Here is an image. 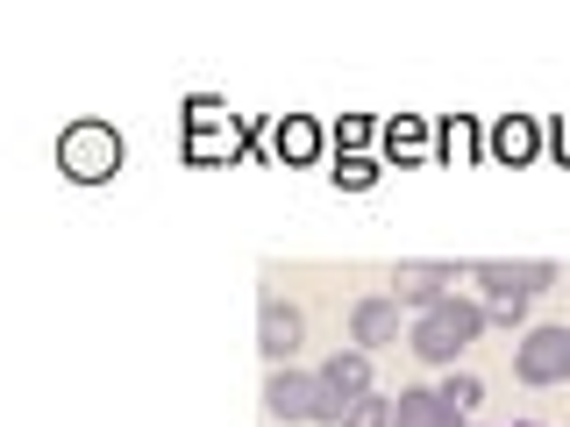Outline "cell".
Wrapping results in <instances>:
<instances>
[{
	"label": "cell",
	"instance_id": "6da1fadb",
	"mask_svg": "<svg viewBox=\"0 0 570 427\" xmlns=\"http://www.w3.org/2000/svg\"><path fill=\"white\" fill-rule=\"evenodd\" d=\"M485 328H492V314L478 307V299H456V292H450V299H435V307H428V314L414 320V335H406V342H414L421 364L450 370V364H456V356L471 349Z\"/></svg>",
	"mask_w": 570,
	"mask_h": 427
},
{
	"label": "cell",
	"instance_id": "7a4b0ae2",
	"mask_svg": "<svg viewBox=\"0 0 570 427\" xmlns=\"http://www.w3.org/2000/svg\"><path fill=\"white\" fill-rule=\"evenodd\" d=\"M58 171L71 186H107V178L121 171V136L107 129V121H71L58 136Z\"/></svg>",
	"mask_w": 570,
	"mask_h": 427
},
{
	"label": "cell",
	"instance_id": "3957f363",
	"mask_svg": "<svg viewBox=\"0 0 570 427\" xmlns=\"http://www.w3.org/2000/svg\"><path fill=\"white\" fill-rule=\"evenodd\" d=\"M264 414H278L285 427H299V420H328L335 427V414H328V391H321V378L314 370H272L264 378Z\"/></svg>",
	"mask_w": 570,
	"mask_h": 427
},
{
	"label": "cell",
	"instance_id": "277c9868",
	"mask_svg": "<svg viewBox=\"0 0 570 427\" xmlns=\"http://www.w3.org/2000/svg\"><path fill=\"white\" fill-rule=\"evenodd\" d=\"M513 378L521 385H570V328H528L513 349Z\"/></svg>",
	"mask_w": 570,
	"mask_h": 427
},
{
	"label": "cell",
	"instance_id": "5b68a950",
	"mask_svg": "<svg viewBox=\"0 0 570 427\" xmlns=\"http://www.w3.org/2000/svg\"><path fill=\"white\" fill-rule=\"evenodd\" d=\"M471 278H478V292H485L492 307H499V299H528V307H534V299L557 285V264H478Z\"/></svg>",
	"mask_w": 570,
	"mask_h": 427
},
{
	"label": "cell",
	"instance_id": "8992f818",
	"mask_svg": "<svg viewBox=\"0 0 570 427\" xmlns=\"http://www.w3.org/2000/svg\"><path fill=\"white\" fill-rule=\"evenodd\" d=\"M314 378H321V391H328V414H335V427H343L350 406H356V399H371V356H364V349H335L328 364L314 370Z\"/></svg>",
	"mask_w": 570,
	"mask_h": 427
},
{
	"label": "cell",
	"instance_id": "52a82bcc",
	"mask_svg": "<svg viewBox=\"0 0 570 427\" xmlns=\"http://www.w3.org/2000/svg\"><path fill=\"white\" fill-rule=\"evenodd\" d=\"M307 342V314L293 307V299H264L257 307V349L272 356V370H285V356Z\"/></svg>",
	"mask_w": 570,
	"mask_h": 427
},
{
	"label": "cell",
	"instance_id": "ba28073f",
	"mask_svg": "<svg viewBox=\"0 0 570 427\" xmlns=\"http://www.w3.org/2000/svg\"><path fill=\"white\" fill-rule=\"evenodd\" d=\"M400 299L392 292H371V299H356L350 307V335H356V349H385V342H400Z\"/></svg>",
	"mask_w": 570,
	"mask_h": 427
},
{
	"label": "cell",
	"instance_id": "9c48e42d",
	"mask_svg": "<svg viewBox=\"0 0 570 427\" xmlns=\"http://www.w3.org/2000/svg\"><path fill=\"white\" fill-rule=\"evenodd\" d=\"M450 285H456V271L450 264H400V271H392V299H400V307H435V299H450Z\"/></svg>",
	"mask_w": 570,
	"mask_h": 427
},
{
	"label": "cell",
	"instance_id": "30bf717a",
	"mask_svg": "<svg viewBox=\"0 0 570 427\" xmlns=\"http://www.w3.org/2000/svg\"><path fill=\"white\" fill-rule=\"evenodd\" d=\"M392 427H471L456 414V406H442L435 385H406L400 399H392Z\"/></svg>",
	"mask_w": 570,
	"mask_h": 427
},
{
	"label": "cell",
	"instance_id": "8fae6325",
	"mask_svg": "<svg viewBox=\"0 0 570 427\" xmlns=\"http://www.w3.org/2000/svg\"><path fill=\"white\" fill-rule=\"evenodd\" d=\"M435 391H442V406H456L463 420H471V414H478V399H485V385H478L471 370H450V378H442Z\"/></svg>",
	"mask_w": 570,
	"mask_h": 427
},
{
	"label": "cell",
	"instance_id": "7c38bea8",
	"mask_svg": "<svg viewBox=\"0 0 570 427\" xmlns=\"http://www.w3.org/2000/svg\"><path fill=\"white\" fill-rule=\"evenodd\" d=\"M343 427H392V399H379V391H371V399H356L350 414H343Z\"/></svg>",
	"mask_w": 570,
	"mask_h": 427
},
{
	"label": "cell",
	"instance_id": "4fadbf2b",
	"mask_svg": "<svg viewBox=\"0 0 570 427\" xmlns=\"http://www.w3.org/2000/svg\"><path fill=\"white\" fill-rule=\"evenodd\" d=\"M335 186H343V192H364L371 186V157H343V165H335Z\"/></svg>",
	"mask_w": 570,
	"mask_h": 427
},
{
	"label": "cell",
	"instance_id": "5bb4252c",
	"mask_svg": "<svg viewBox=\"0 0 570 427\" xmlns=\"http://www.w3.org/2000/svg\"><path fill=\"white\" fill-rule=\"evenodd\" d=\"M499 157H528V121H499Z\"/></svg>",
	"mask_w": 570,
	"mask_h": 427
},
{
	"label": "cell",
	"instance_id": "9a60e30c",
	"mask_svg": "<svg viewBox=\"0 0 570 427\" xmlns=\"http://www.w3.org/2000/svg\"><path fill=\"white\" fill-rule=\"evenodd\" d=\"M278 150H285V157H307V150H314V136H307V121H285V136H278Z\"/></svg>",
	"mask_w": 570,
	"mask_h": 427
},
{
	"label": "cell",
	"instance_id": "2e32d148",
	"mask_svg": "<svg viewBox=\"0 0 570 427\" xmlns=\"http://www.w3.org/2000/svg\"><path fill=\"white\" fill-rule=\"evenodd\" d=\"M492 320H499V328H521V320H528V299H499V307H485Z\"/></svg>",
	"mask_w": 570,
	"mask_h": 427
},
{
	"label": "cell",
	"instance_id": "e0dca14e",
	"mask_svg": "<svg viewBox=\"0 0 570 427\" xmlns=\"http://www.w3.org/2000/svg\"><path fill=\"white\" fill-rule=\"evenodd\" d=\"M371 129H379V121H364V115H350V121H343V129H335V136H343V142H350V150H356V142H371Z\"/></svg>",
	"mask_w": 570,
	"mask_h": 427
},
{
	"label": "cell",
	"instance_id": "ac0fdd59",
	"mask_svg": "<svg viewBox=\"0 0 570 427\" xmlns=\"http://www.w3.org/2000/svg\"><path fill=\"white\" fill-rule=\"evenodd\" d=\"M513 427H542V420H513Z\"/></svg>",
	"mask_w": 570,
	"mask_h": 427
}]
</instances>
